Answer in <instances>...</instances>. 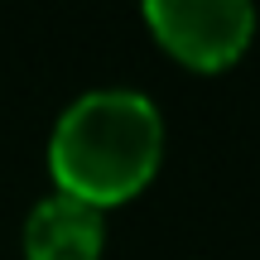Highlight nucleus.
Returning a JSON list of instances; mask_svg holds the SVG:
<instances>
[{
  "label": "nucleus",
  "instance_id": "obj_1",
  "mask_svg": "<svg viewBox=\"0 0 260 260\" xmlns=\"http://www.w3.org/2000/svg\"><path fill=\"white\" fill-rule=\"evenodd\" d=\"M164 125L140 92H87L58 116L48 140V169L63 198L111 207L135 198L154 178Z\"/></svg>",
  "mask_w": 260,
  "mask_h": 260
},
{
  "label": "nucleus",
  "instance_id": "obj_2",
  "mask_svg": "<svg viewBox=\"0 0 260 260\" xmlns=\"http://www.w3.org/2000/svg\"><path fill=\"white\" fill-rule=\"evenodd\" d=\"M145 19L174 58L207 73L236 63L255 34V10L246 0H149Z\"/></svg>",
  "mask_w": 260,
  "mask_h": 260
},
{
  "label": "nucleus",
  "instance_id": "obj_3",
  "mask_svg": "<svg viewBox=\"0 0 260 260\" xmlns=\"http://www.w3.org/2000/svg\"><path fill=\"white\" fill-rule=\"evenodd\" d=\"M106 241L102 212L77 198H44V203L29 212L24 226V255L29 260H96Z\"/></svg>",
  "mask_w": 260,
  "mask_h": 260
}]
</instances>
